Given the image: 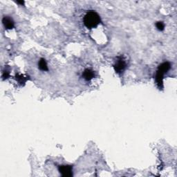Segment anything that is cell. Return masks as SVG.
Instances as JSON below:
<instances>
[{"instance_id": "6da1fadb", "label": "cell", "mask_w": 177, "mask_h": 177, "mask_svg": "<svg viewBox=\"0 0 177 177\" xmlns=\"http://www.w3.org/2000/svg\"><path fill=\"white\" fill-rule=\"evenodd\" d=\"M101 17L95 11H91L88 12L84 18V24L88 29H94L101 22Z\"/></svg>"}, {"instance_id": "7a4b0ae2", "label": "cell", "mask_w": 177, "mask_h": 177, "mask_svg": "<svg viewBox=\"0 0 177 177\" xmlns=\"http://www.w3.org/2000/svg\"><path fill=\"white\" fill-rule=\"evenodd\" d=\"M170 63L168 62H164V63L159 65L158 69L156 75V82L158 85V88H162L163 87V78L164 75L169 71L170 69Z\"/></svg>"}, {"instance_id": "3957f363", "label": "cell", "mask_w": 177, "mask_h": 177, "mask_svg": "<svg viewBox=\"0 0 177 177\" xmlns=\"http://www.w3.org/2000/svg\"><path fill=\"white\" fill-rule=\"evenodd\" d=\"M114 70L117 73H121L122 72L124 71V70L126 68V63H125V60L122 57H118L117 62L113 66Z\"/></svg>"}, {"instance_id": "277c9868", "label": "cell", "mask_w": 177, "mask_h": 177, "mask_svg": "<svg viewBox=\"0 0 177 177\" xmlns=\"http://www.w3.org/2000/svg\"><path fill=\"white\" fill-rule=\"evenodd\" d=\"M59 172L62 176L64 177H70L73 176V172H72L71 165H60L59 167Z\"/></svg>"}, {"instance_id": "5b68a950", "label": "cell", "mask_w": 177, "mask_h": 177, "mask_svg": "<svg viewBox=\"0 0 177 177\" xmlns=\"http://www.w3.org/2000/svg\"><path fill=\"white\" fill-rule=\"evenodd\" d=\"M2 22H3V24L6 29L11 30L14 28L13 20L11 17H8V16H5V17H3Z\"/></svg>"}, {"instance_id": "8992f818", "label": "cell", "mask_w": 177, "mask_h": 177, "mask_svg": "<svg viewBox=\"0 0 177 177\" xmlns=\"http://www.w3.org/2000/svg\"><path fill=\"white\" fill-rule=\"evenodd\" d=\"M82 77L85 80L90 81L95 77V73H94V72L92 71V70L87 69L84 71L83 73H82Z\"/></svg>"}, {"instance_id": "52a82bcc", "label": "cell", "mask_w": 177, "mask_h": 177, "mask_svg": "<svg viewBox=\"0 0 177 177\" xmlns=\"http://www.w3.org/2000/svg\"><path fill=\"white\" fill-rule=\"evenodd\" d=\"M38 67L41 71H46L48 70L47 64H46V60H44V58H41V59L39 60V61L38 62Z\"/></svg>"}, {"instance_id": "ba28073f", "label": "cell", "mask_w": 177, "mask_h": 177, "mask_svg": "<svg viewBox=\"0 0 177 177\" xmlns=\"http://www.w3.org/2000/svg\"><path fill=\"white\" fill-rule=\"evenodd\" d=\"M16 80H17V82H19L20 85L24 84L28 80V77H24L23 75H20V74H17L15 76Z\"/></svg>"}, {"instance_id": "9c48e42d", "label": "cell", "mask_w": 177, "mask_h": 177, "mask_svg": "<svg viewBox=\"0 0 177 177\" xmlns=\"http://www.w3.org/2000/svg\"><path fill=\"white\" fill-rule=\"evenodd\" d=\"M156 26L158 31H162L165 29V24L162 22H158L156 23Z\"/></svg>"}, {"instance_id": "30bf717a", "label": "cell", "mask_w": 177, "mask_h": 177, "mask_svg": "<svg viewBox=\"0 0 177 177\" xmlns=\"http://www.w3.org/2000/svg\"><path fill=\"white\" fill-rule=\"evenodd\" d=\"M9 77V72L8 71H4V73H3V76H2V78H3L4 80H5V79H7Z\"/></svg>"}, {"instance_id": "8fae6325", "label": "cell", "mask_w": 177, "mask_h": 177, "mask_svg": "<svg viewBox=\"0 0 177 177\" xmlns=\"http://www.w3.org/2000/svg\"><path fill=\"white\" fill-rule=\"evenodd\" d=\"M17 4H21V5H24V1H17Z\"/></svg>"}]
</instances>
